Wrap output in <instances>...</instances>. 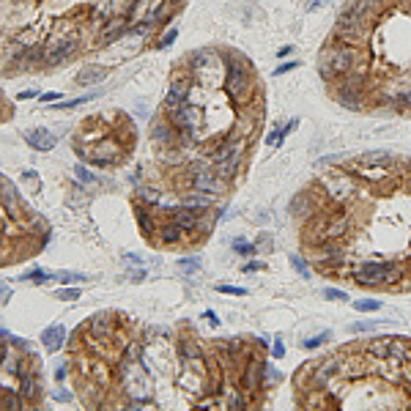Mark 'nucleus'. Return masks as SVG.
Segmentation results:
<instances>
[{
  "mask_svg": "<svg viewBox=\"0 0 411 411\" xmlns=\"http://www.w3.org/2000/svg\"><path fill=\"white\" fill-rule=\"evenodd\" d=\"M55 299L74 302V299H80V291H77V288H58V291H55Z\"/></svg>",
  "mask_w": 411,
  "mask_h": 411,
  "instance_id": "obj_16",
  "label": "nucleus"
},
{
  "mask_svg": "<svg viewBox=\"0 0 411 411\" xmlns=\"http://www.w3.org/2000/svg\"><path fill=\"white\" fill-rule=\"evenodd\" d=\"M25 400L19 395V389L11 387H0V409H22Z\"/></svg>",
  "mask_w": 411,
  "mask_h": 411,
  "instance_id": "obj_11",
  "label": "nucleus"
},
{
  "mask_svg": "<svg viewBox=\"0 0 411 411\" xmlns=\"http://www.w3.org/2000/svg\"><path fill=\"white\" fill-rule=\"evenodd\" d=\"M74 176L80 178L82 184H94V181H96V176L88 170V167H82V164H77V167H74Z\"/></svg>",
  "mask_w": 411,
  "mask_h": 411,
  "instance_id": "obj_19",
  "label": "nucleus"
},
{
  "mask_svg": "<svg viewBox=\"0 0 411 411\" xmlns=\"http://www.w3.org/2000/svg\"><path fill=\"white\" fill-rule=\"evenodd\" d=\"M0 206L6 208V214L11 219H22L25 211H28V206L22 203V198H19L17 187H14L11 181H6L3 187H0Z\"/></svg>",
  "mask_w": 411,
  "mask_h": 411,
  "instance_id": "obj_6",
  "label": "nucleus"
},
{
  "mask_svg": "<svg viewBox=\"0 0 411 411\" xmlns=\"http://www.w3.org/2000/svg\"><path fill=\"white\" fill-rule=\"evenodd\" d=\"M255 269H263L260 263H250V266H244V271H255Z\"/></svg>",
  "mask_w": 411,
  "mask_h": 411,
  "instance_id": "obj_35",
  "label": "nucleus"
},
{
  "mask_svg": "<svg viewBox=\"0 0 411 411\" xmlns=\"http://www.w3.org/2000/svg\"><path fill=\"white\" fill-rule=\"evenodd\" d=\"M173 126L170 148L154 151L162 192H192L200 170H214L233 192L250 170L266 123V85L241 50L208 44L181 55L170 69L167 94L156 112Z\"/></svg>",
  "mask_w": 411,
  "mask_h": 411,
  "instance_id": "obj_2",
  "label": "nucleus"
},
{
  "mask_svg": "<svg viewBox=\"0 0 411 411\" xmlns=\"http://www.w3.org/2000/svg\"><path fill=\"white\" fill-rule=\"evenodd\" d=\"M55 99H60V94H55V91H50V94H41V96H39L41 104H52Z\"/></svg>",
  "mask_w": 411,
  "mask_h": 411,
  "instance_id": "obj_28",
  "label": "nucleus"
},
{
  "mask_svg": "<svg viewBox=\"0 0 411 411\" xmlns=\"http://www.w3.org/2000/svg\"><path fill=\"white\" fill-rule=\"evenodd\" d=\"M8 299H11V288H8L6 282L0 280V302H3V305H6Z\"/></svg>",
  "mask_w": 411,
  "mask_h": 411,
  "instance_id": "obj_27",
  "label": "nucleus"
},
{
  "mask_svg": "<svg viewBox=\"0 0 411 411\" xmlns=\"http://www.w3.org/2000/svg\"><path fill=\"white\" fill-rule=\"evenodd\" d=\"M6 357H8V343H3V337H0V364L6 362Z\"/></svg>",
  "mask_w": 411,
  "mask_h": 411,
  "instance_id": "obj_32",
  "label": "nucleus"
},
{
  "mask_svg": "<svg viewBox=\"0 0 411 411\" xmlns=\"http://www.w3.org/2000/svg\"><path fill=\"white\" fill-rule=\"evenodd\" d=\"M354 307L359 312H373V310H381V302L378 299H359V302H354Z\"/></svg>",
  "mask_w": 411,
  "mask_h": 411,
  "instance_id": "obj_15",
  "label": "nucleus"
},
{
  "mask_svg": "<svg viewBox=\"0 0 411 411\" xmlns=\"http://www.w3.org/2000/svg\"><path fill=\"white\" fill-rule=\"evenodd\" d=\"M178 266H181L184 271H195L198 269V260L195 258H184V260H178Z\"/></svg>",
  "mask_w": 411,
  "mask_h": 411,
  "instance_id": "obj_26",
  "label": "nucleus"
},
{
  "mask_svg": "<svg viewBox=\"0 0 411 411\" xmlns=\"http://www.w3.org/2000/svg\"><path fill=\"white\" fill-rule=\"evenodd\" d=\"M271 354H274L277 359H282V357H285V346H282V343L277 340V343H274V348H271Z\"/></svg>",
  "mask_w": 411,
  "mask_h": 411,
  "instance_id": "obj_30",
  "label": "nucleus"
},
{
  "mask_svg": "<svg viewBox=\"0 0 411 411\" xmlns=\"http://www.w3.org/2000/svg\"><path fill=\"white\" fill-rule=\"evenodd\" d=\"M315 274L373 294H411V154L367 151L323 167L291 200Z\"/></svg>",
  "mask_w": 411,
  "mask_h": 411,
  "instance_id": "obj_1",
  "label": "nucleus"
},
{
  "mask_svg": "<svg viewBox=\"0 0 411 411\" xmlns=\"http://www.w3.org/2000/svg\"><path fill=\"white\" fill-rule=\"evenodd\" d=\"M296 123H299V121H288L285 126H282V129L271 132V135H269V146H280V143L285 140V135H288V132H294V129H296Z\"/></svg>",
  "mask_w": 411,
  "mask_h": 411,
  "instance_id": "obj_13",
  "label": "nucleus"
},
{
  "mask_svg": "<svg viewBox=\"0 0 411 411\" xmlns=\"http://www.w3.org/2000/svg\"><path fill=\"white\" fill-rule=\"evenodd\" d=\"M323 296L326 299H332V302H340V299H348L343 291H337V288H323Z\"/></svg>",
  "mask_w": 411,
  "mask_h": 411,
  "instance_id": "obj_23",
  "label": "nucleus"
},
{
  "mask_svg": "<svg viewBox=\"0 0 411 411\" xmlns=\"http://www.w3.org/2000/svg\"><path fill=\"white\" fill-rule=\"evenodd\" d=\"M39 96V91H22V94H17V102H25V99H36Z\"/></svg>",
  "mask_w": 411,
  "mask_h": 411,
  "instance_id": "obj_31",
  "label": "nucleus"
},
{
  "mask_svg": "<svg viewBox=\"0 0 411 411\" xmlns=\"http://www.w3.org/2000/svg\"><path fill=\"white\" fill-rule=\"evenodd\" d=\"M96 94H85V96H77V99H69V102H58V104H50L52 110H77L80 104H85V102H91Z\"/></svg>",
  "mask_w": 411,
  "mask_h": 411,
  "instance_id": "obj_12",
  "label": "nucleus"
},
{
  "mask_svg": "<svg viewBox=\"0 0 411 411\" xmlns=\"http://www.w3.org/2000/svg\"><path fill=\"white\" fill-rule=\"evenodd\" d=\"M22 181H39V173H36V170H25L22 173Z\"/></svg>",
  "mask_w": 411,
  "mask_h": 411,
  "instance_id": "obj_33",
  "label": "nucleus"
},
{
  "mask_svg": "<svg viewBox=\"0 0 411 411\" xmlns=\"http://www.w3.org/2000/svg\"><path fill=\"white\" fill-rule=\"evenodd\" d=\"M52 398L58 400V403H71V400H74V395H71L69 389L60 387V389H55V392H52Z\"/></svg>",
  "mask_w": 411,
  "mask_h": 411,
  "instance_id": "obj_22",
  "label": "nucleus"
},
{
  "mask_svg": "<svg viewBox=\"0 0 411 411\" xmlns=\"http://www.w3.org/2000/svg\"><path fill=\"white\" fill-rule=\"evenodd\" d=\"M315 69L335 104L411 118V0H346Z\"/></svg>",
  "mask_w": 411,
  "mask_h": 411,
  "instance_id": "obj_3",
  "label": "nucleus"
},
{
  "mask_svg": "<svg viewBox=\"0 0 411 411\" xmlns=\"http://www.w3.org/2000/svg\"><path fill=\"white\" fill-rule=\"evenodd\" d=\"M217 291L228 296H247V288H239V285H217Z\"/></svg>",
  "mask_w": 411,
  "mask_h": 411,
  "instance_id": "obj_21",
  "label": "nucleus"
},
{
  "mask_svg": "<svg viewBox=\"0 0 411 411\" xmlns=\"http://www.w3.org/2000/svg\"><path fill=\"white\" fill-rule=\"evenodd\" d=\"M104 77H107V69H104V66L88 63V66H82V69L77 71L74 82H77V85H94V82L104 80Z\"/></svg>",
  "mask_w": 411,
  "mask_h": 411,
  "instance_id": "obj_10",
  "label": "nucleus"
},
{
  "mask_svg": "<svg viewBox=\"0 0 411 411\" xmlns=\"http://www.w3.org/2000/svg\"><path fill=\"white\" fill-rule=\"evenodd\" d=\"M19 395H22V400L25 403H36V400L41 398V381H39V376L36 373H28V376H22L19 378Z\"/></svg>",
  "mask_w": 411,
  "mask_h": 411,
  "instance_id": "obj_8",
  "label": "nucleus"
},
{
  "mask_svg": "<svg viewBox=\"0 0 411 411\" xmlns=\"http://www.w3.org/2000/svg\"><path fill=\"white\" fill-rule=\"evenodd\" d=\"M329 337H332V335H329V332H323V335H318V337L305 340V343H302V348H307V351H310V348H318L321 343H329Z\"/></svg>",
  "mask_w": 411,
  "mask_h": 411,
  "instance_id": "obj_20",
  "label": "nucleus"
},
{
  "mask_svg": "<svg viewBox=\"0 0 411 411\" xmlns=\"http://www.w3.org/2000/svg\"><path fill=\"white\" fill-rule=\"evenodd\" d=\"M233 250L236 253H241V255H253L255 253L253 244H247V241H233Z\"/></svg>",
  "mask_w": 411,
  "mask_h": 411,
  "instance_id": "obj_24",
  "label": "nucleus"
},
{
  "mask_svg": "<svg viewBox=\"0 0 411 411\" xmlns=\"http://www.w3.org/2000/svg\"><path fill=\"white\" fill-rule=\"evenodd\" d=\"M55 277L60 280V285H71V282H82L85 280V274H80V271H58Z\"/></svg>",
  "mask_w": 411,
  "mask_h": 411,
  "instance_id": "obj_14",
  "label": "nucleus"
},
{
  "mask_svg": "<svg viewBox=\"0 0 411 411\" xmlns=\"http://www.w3.org/2000/svg\"><path fill=\"white\" fill-rule=\"evenodd\" d=\"M176 28H170V30H164V33H162V39H156V44H154V47H156V50H164V47H170V44H173V41H176Z\"/></svg>",
  "mask_w": 411,
  "mask_h": 411,
  "instance_id": "obj_17",
  "label": "nucleus"
},
{
  "mask_svg": "<svg viewBox=\"0 0 411 411\" xmlns=\"http://www.w3.org/2000/svg\"><path fill=\"white\" fill-rule=\"evenodd\" d=\"M66 378H69V364H60V367L55 370V381H58V384H63Z\"/></svg>",
  "mask_w": 411,
  "mask_h": 411,
  "instance_id": "obj_25",
  "label": "nucleus"
},
{
  "mask_svg": "<svg viewBox=\"0 0 411 411\" xmlns=\"http://www.w3.org/2000/svg\"><path fill=\"white\" fill-rule=\"evenodd\" d=\"M88 47H91V39L85 33H69V36L47 33V39H44V69L66 66Z\"/></svg>",
  "mask_w": 411,
  "mask_h": 411,
  "instance_id": "obj_5",
  "label": "nucleus"
},
{
  "mask_svg": "<svg viewBox=\"0 0 411 411\" xmlns=\"http://www.w3.org/2000/svg\"><path fill=\"white\" fill-rule=\"evenodd\" d=\"M41 343H44V348H47V351H58V348L66 343L63 323H52V326L44 329V332H41Z\"/></svg>",
  "mask_w": 411,
  "mask_h": 411,
  "instance_id": "obj_9",
  "label": "nucleus"
},
{
  "mask_svg": "<svg viewBox=\"0 0 411 411\" xmlns=\"http://www.w3.org/2000/svg\"><path fill=\"white\" fill-rule=\"evenodd\" d=\"M22 137H25V143H28L33 151H50V148H55V135L50 129H44V126H36V129H28V132H22Z\"/></svg>",
  "mask_w": 411,
  "mask_h": 411,
  "instance_id": "obj_7",
  "label": "nucleus"
},
{
  "mask_svg": "<svg viewBox=\"0 0 411 411\" xmlns=\"http://www.w3.org/2000/svg\"><path fill=\"white\" fill-rule=\"evenodd\" d=\"M296 409H411V337H367L305 362L291 378Z\"/></svg>",
  "mask_w": 411,
  "mask_h": 411,
  "instance_id": "obj_4",
  "label": "nucleus"
},
{
  "mask_svg": "<svg viewBox=\"0 0 411 411\" xmlns=\"http://www.w3.org/2000/svg\"><path fill=\"white\" fill-rule=\"evenodd\" d=\"M25 280L36 282V285H44V282L50 280V274H47L44 269H33V271H28V274H25Z\"/></svg>",
  "mask_w": 411,
  "mask_h": 411,
  "instance_id": "obj_18",
  "label": "nucleus"
},
{
  "mask_svg": "<svg viewBox=\"0 0 411 411\" xmlns=\"http://www.w3.org/2000/svg\"><path fill=\"white\" fill-rule=\"evenodd\" d=\"M296 66H299V63H296V60H294V63H285V66H280V69H277V71H274V74H277V77H280V74H285V71H291V69H296Z\"/></svg>",
  "mask_w": 411,
  "mask_h": 411,
  "instance_id": "obj_34",
  "label": "nucleus"
},
{
  "mask_svg": "<svg viewBox=\"0 0 411 411\" xmlns=\"http://www.w3.org/2000/svg\"><path fill=\"white\" fill-rule=\"evenodd\" d=\"M0 337H8V332H6V329H3V326H0Z\"/></svg>",
  "mask_w": 411,
  "mask_h": 411,
  "instance_id": "obj_36",
  "label": "nucleus"
},
{
  "mask_svg": "<svg viewBox=\"0 0 411 411\" xmlns=\"http://www.w3.org/2000/svg\"><path fill=\"white\" fill-rule=\"evenodd\" d=\"M291 263H294L296 271H307V266H310L307 260H299V255H294V258H291Z\"/></svg>",
  "mask_w": 411,
  "mask_h": 411,
  "instance_id": "obj_29",
  "label": "nucleus"
}]
</instances>
